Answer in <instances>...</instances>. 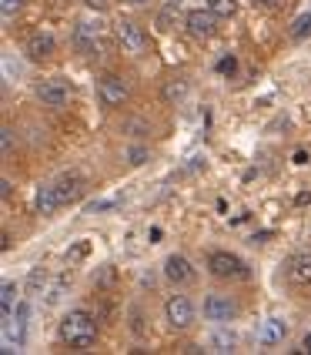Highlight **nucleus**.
I'll use <instances>...</instances> for the list:
<instances>
[{
  "label": "nucleus",
  "mask_w": 311,
  "mask_h": 355,
  "mask_svg": "<svg viewBox=\"0 0 311 355\" xmlns=\"http://www.w3.org/2000/svg\"><path fill=\"white\" fill-rule=\"evenodd\" d=\"M60 338L71 345V349H91L94 342H98V318L91 315V312H84V309H74V312H67L64 322H60Z\"/></svg>",
  "instance_id": "nucleus-1"
},
{
  "label": "nucleus",
  "mask_w": 311,
  "mask_h": 355,
  "mask_svg": "<svg viewBox=\"0 0 311 355\" xmlns=\"http://www.w3.org/2000/svg\"><path fill=\"white\" fill-rule=\"evenodd\" d=\"M117 44L124 47V54L141 58L148 51V34H144V27H137L134 20H117Z\"/></svg>",
  "instance_id": "nucleus-2"
},
{
  "label": "nucleus",
  "mask_w": 311,
  "mask_h": 355,
  "mask_svg": "<svg viewBox=\"0 0 311 355\" xmlns=\"http://www.w3.org/2000/svg\"><path fill=\"white\" fill-rule=\"evenodd\" d=\"M164 318H168V325L171 329H191V322H195V305H191V298L188 295H171L164 302Z\"/></svg>",
  "instance_id": "nucleus-3"
},
{
  "label": "nucleus",
  "mask_w": 311,
  "mask_h": 355,
  "mask_svg": "<svg viewBox=\"0 0 311 355\" xmlns=\"http://www.w3.org/2000/svg\"><path fill=\"white\" fill-rule=\"evenodd\" d=\"M208 268H211L214 278H245L248 275V268H245V261L231 252H214L208 258Z\"/></svg>",
  "instance_id": "nucleus-4"
},
{
  "label": "nucleus",
  "mask_w": 311,
  "mask_h": 355,
  "mask_svg": "<svg viewBox=\"0 0 311 355\" xmlns=\"http://www.w3.org/2000/svg\"><path fill=\"white\" fill-rule=\"evenodd\" d=\"M127 84L124 78H117V74H107V78L98 80V98L104 107H121V104H127Z\"/></svg>",
  "instance_id": "nucleus-5"
},
{
  "label": "nucleus",
  "mask_w": 311,
  "mask_h": 355,
  "mask_svg": "<svg viewBox=\"0 0 311 355\" xmlns=\"http://www.w3.org/2000/svg\"><path fill=\"white\" fill-rule=\"evenodd\" d=\"M285 278L294 288H308L311 285V252H294L285 261Z\"/></svg>",
  "instance_id": "nucleus-6"
},
{
  "label": "nucleus",
  "mask_w": 311,
  "mask_h": 355,
  "mask_svg": "<svg viewBox=\"0 0 311 355\" xmlns=\"http://www.w3.org/2000/svg\"><path fill=\"white\" fill-rule=\"evenodd\" d=\"M234 315H238V305L231 302V295H208L204 298V318H208V322L224 325V322H234Z\"/></svg>",
  "instance_id": "nucleus-7"
},
{
  "label": "nucleus",
  "mask_w": 311,
  "mask_h": 355,
  "mask_svg": "<svg viewBox=\"0 0 311 355\" xmlns=\"http://www.w3.org/2000/svg\"><path fill=\"white\" fill-rule=\"evenodd\" d=\"M67 98H71V87H67V80H44V84H37V101L44 104V107H64L67 104Z\"/></svg>",
  "instance_id": "nucleus-8"
},
{
  "label": "nucleus",
  "mask_w": 311,
  "mask_h": 355,
  "mask_svg": "<svg viewBox=\"0 0 311 355\" xmlns=\"http://www.w3.org/2000/svg\"><path fill=\"white\" fill-rule=\"evenodd\" d=\"M84 178L80 175H64L54 181V191H57V201L60 208H67V205H74V201H80V195H84Z\"/></svg>",
  "instance_id": "nucleus-9"
},
{
  "label": "nucleus",
  "mask_w": 311,
  "mask_h": 355,
  "mask_svg": "<svg viewBox=\"0 0 311 355\" xmlns=\"http://www.w3.org/2000/svg\"><path fill=\"white\" fill-rule=\"evenodd\" d=\"M164 278L175 282V285H191L197 275H195V268H191V261L184 255H171L164 261Z\"/></svg>",
  "instance_id": "nucleus-10"
},
{
  "label": "nucleus",
  "mask_w": 311,
  "mask_h": 355,
  "mask_svg": "<svg viewBox=\"0 0 311 355\" xmlns=\"http://www.w3.org/2000/svg\"><path fill=\"white\" fill-rule=\"evenodd\" d=\"M184 24H188V31H191L195 37H211L214 27H217V14H214L211 7H208V10H191Z\"/></svg>",
  "instance_id": "nucleus-11"
},
{
  "label": "nucleus",
  "mask_w": 311,
  "mask_h": 355,
  "mask_svg": "<svg viewBox=\"0 0 311 355\" xmlns=\"http://www.w3.org/2000/svg\"><path fill=\"white\" fill-rule=\"evenodd\" d=\"M54 51H57V40H54V34H47V31H37L34 37L27 40V54H30V60L54 58Z\"/></svg>",
  "instance_id": "nucleus-12"
},
{
  "label": "nucleus",
  "mask_w": 311,
  "mask_h": 355,
  "mask_svg": "<svg viewBox=\"0 0 311 355\" xmlns=\"http://www.w3.org/2000/svg\"><path fill=\"white\" fill-rule=\"evenodd\" d=\"M288 336V322H281V318H268V322H261V329H258V342L261 345H281Z\"/></svg>",
  "instance_id": "nucleus-13"
},
{
  "label": "nucleus",
  "mask_w": 311,
  "mask_h": 355,
  "mask_svg": "<svg viewBox=\"0 0 311 355\" xmlns=\"http://www.w3.org/2000/svg\"><path fill=\"white\" fill-rule=\"evenodd\" d=\"M98 40H100V24L94 27L91 20H80L78 31H74V44H78L84 54H91V51H98Z\"/></svg>",
  "instance_id": "nucleus-14"
},
{
  "label": "nucleus",
  "mask_w": 311,
  "mask_h": 355,
  "mask_svg": "<svg viewBox=\"0 0 311 355\" xmlns=\"http://www.w3.org/2000/svg\"><path fill=\"white\" fill-rule=\"evenodd\" d=\"M34 205H37V215H54V211L60 208L54 184H44V188H37V198H34Z\"/></svg>",
  "instance_id": "nucleus-15"
},
{
  "label": "nucleus",
  "mask_w": 311,
  "mask_h": 355,
  "mask_svg": "<svg viewBox=\"0 0 311 355\" xmlns=\"http://www.w3.org/2000/svg\"><path fill=\"white\" fill-rule=\"evenodd\" d=\"M184 94H188V80L184 78H171L168 84H164V91H161V98L168 101V104H177Z\"/></svg>",
  "instance_id": "nucleus-16"
},
{
  "label": "nucleus",
  "mask_w": 311,
  "mask_h": 355,
  "mask_svg": "<svg viewBox=\"0 0 311 355\" xmlns=\"http://www.w3.org/2000/svg\"><path fill=\"white\" fill-rule=\"evenodd\" d=\"M14 295H17V285H14V282H7V285H3V292H0V315H3V322L10 318V312H14Z\"/></svg>",
  "instance_id": "nucleus-17"
},
{
  "label": "nucleus",
  "mask_w": 311,
  "mask_h": 355,
  "mask_svg": "<svg viewBox=\"0 0 311 355\" xmlns=\"http://www.w3.org/2000/svg\"><path fill=\"white\" fill-rule=\"evenodd\" d=\"M208 7L217 17H234L238 14V0H208Z\"/></svg>",
  "instance_id": "nucleus-18"
},
{
  "label": "nucleus",
  "mask_w": 311,
  "mask_h": 355,
  "mask_svg": "<svg viewBox=\"0 0 311 355\" xmlns=\"http://www.w3.org/2000/svg\"><path fill=\"white\" fill-rule=\"evenodd\" d=\"M44 285H47V268H34L30 278H27V295H37Z\"/></svg>",
  "instance_id": "nucleus-19"
},
{
  "label": "nucleus",
  "mask_w": 311,
  "mask_h": 355,
  "mask_svg": "<svg viewBox=\"0 0 311 355\" xmlns=\"http://www.w3.org/2000/svg\"><path fill=\"white\" fill-rule=\"evenodd\" d=\"M308 34H311V10H308V14H301V17L294 20V27H292V37L294 40L308 37Z\"/></svg>",
  "instance_id": "nucleus-20"
},
{
  "label": "nucleus",
  "mask_w": 311,
  "mask_h": 355,
  "mask_svg": "<svg viewBox=\"0 0 311 355\" xmlns=\"http://www.w3.org/2000/svg\"><path fill=\"white\" fill-rule=\"evenodd\" d=\"M214 352H234V336H224V332H217V336L211 338Z\"/></svg>",
  "instance_id": "nucleus-21"
},
{
  "label": "nucleus",
  "mask_w": 311,
  "mask_h": 355,
  "mask_svg": "<svg viewBox=\"0 0 311 355\" xmlns=\"http://www.w3.org/2000/svg\"><path fill=\"white\" fill-rule=\"evenodd\" d=\"M20 7H24V0H0V10H3V17H14Z\"/></svg>",
  "instance_id": "nucleus-22"
},
{
  "label": "nucleus",
  "mask_w": 311,
  "mask_h": 355,
  "mask_svg": "<svg viewBox=\"0 0 311 355\" xmlns=\"http://www.w3.org/2000/svg\"><path fill=\"white\" fill-rule=\"evenodd\" d=\"M0 144H3V155H10V151H14V131H10V128H3V131H0Z\"/></svg>",
  "instance_id": "nucleus-23"
},
{
  "label": "nucleus",
  "mask_w": 311,
  "mask_h": 355,
  "mask_svg": "<svg viewBox=\"0 0 311 355\" xmlns=\"http://www.w3.org/2000/svg\"><path fill=\"white\" fill-rule=\"evenodd\" d=\"M87 252H91V245H87V241H80V245H74V248L67 252V258H71V261H80Z\"/></svg>",
  "instance_id": "nucleus-24"
},
{
  "label": "nucleus",
  "mask_w": 311,
  "mask_h": 355,
  "mask_svg": "<svg viewBox=\"0 0 311 355\" xmlns=\"http://www.w3.org/2000/svg\"><path fill=\"white\" fill-rule=\"evenodd\" d=\"M127 161H131V164H144V161H148V148H131V151H127Z\"/></svg>",
  "instance_id": "nucleus-25"
},
{
  "label": "nucleus",
  "mask_w": 311,
  "mask_h": 355,
  "mask_svg": "<svg viewBox=\"0 0 311 355\" xmlns=\"http://www.w3.org/2000/svg\"><path fill=\"white\" fill-rule=\"evenodd\" d=\"M217 71H221V74H234V71H238V60H234V58H221V60H217Z\"/></svg>",
  "instance_id": "nucleus-26"
},
{
  "label": "nucleus",
  "mask_w": 311,
  "mask_h": 355,
  "mask_svg": "<svg viewBox=\"0 0 311 355\" xmlns=\"http://www.w3.org/2000/svg\"><path fill=\"white\" fill-rule=\"evenodd\" d=\"M107 282H114V268H111V265H107L100 275H94V285H107Z\"/></svg>",
  "instance_id": "nucleus-27"
},
{
  "label": "nucleus",
  "mask_w": 311,
  "mask_h": 355,
  "mask_svg": "<svg viewBox=\"0 0 311 355\" xmlns=\"http://www.w3.org/2000/svg\"><path fill=\"white\" fill-rule=\"evenodd\" d=\"M84 3H87V7H91V10H104V7H107V3H111V0H84Z\"/></svg>",
  "instance_id": "nucleus-28"
},
{
  "label": "nucleus",
  "mask_w": 311,
  "mask_h": 355,
  "mask_svg": "<svg viewBox=\"0 0 311 355\" xmlns=\"http://www.w3.org/2000/svg\"><path fill=\"white\" fill-rule=\"evenodd\" d=\"M298 352H308V355H311V336L301 338V349H298Z\"/></svg>",
  "instance_id": "nucleus-29"
},
{
  "label": "nucleus",
  "mask_w": 311,
  "mask_h": 355,
  "mask_svg": "<svg viewBox=\"0 0 311 355\" xmlns=\"http://www.w3.org/2000/svg\"><path fill=\"white\" fill-rule=\"evenodd\" d=\"M311 201V191H301V195H298V205H308Z\"/></svg>",
  "instance_id": "nucleus-30"
},
{
  "label": "nucleus",
  "mask_w": 311,
  "mask_h": 355,
  "mask_svg": "<svg viewBox=\"0 0 311 355\" xmlns=\"http://www.w3.org/2000/svg\"><path fill=\"white\" fill-rule=\"evenodd\" d=\"M127 3H137V7H141V3H148V0H127Z\"/></svg>",
  "instance_id": "nucleus-31"
},
{
  "label": "nucleus",
  "mask_w": 311,
  "mask_h": 355,
  "mask_svg": "<svg viewBox=\"0 0 311 355\" xmlns=\"http://www.w3.org/2000/svg\"><path fill=\"white\" fill-rule=\"evenodd\" d=\"M254 3H274V0H254Z\"/></svg>",
  "instance_id": "nucleus-32"
}]
</instances>
